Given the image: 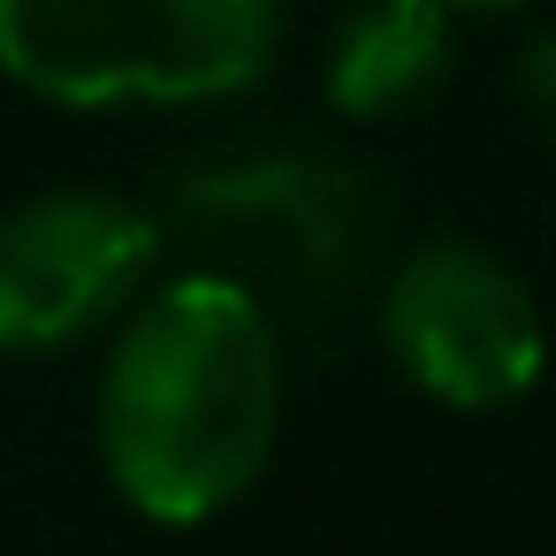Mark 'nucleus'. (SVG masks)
Wrapping results in <instances>:
<instances>
[{
	"label": "nucleus",
	"mask_w": 556,
	"mask_h": 556,
	"mask_svg": "<svg viewBox=\"0 0 556 556\" xmlns=\"http://www.w3.org/2000/svg\"><path fill=\"white\" fill-rule=\"evenodd\" d=\"M100 465L153 526H206L244 503L282 434V336L229 275L153 282L100 366Z\"/></svg>",
	"instance_id": "f257e3e1"
},
{
	"label": "nucleus",
	"mask_w": 556,
	"mask_h": 556,
	"mask_svg": "<svg viewBox=\"0 0 556 556\" xmlns=\"http://www.w3.org/2000/svg\"><path fill=\"white\" fill-rule=\"evenodd\" d=\"M510 92L526 100V115L556 138V31H533L510 62Z\"/></svg>",
	"instance_id": "0eeeda50"
},
{
	"label": "nucleus",
	"mask_w": 556,
	"mask_h": 556,
	"mask_svg": "<svg viewBox=\"0 0 556 556\" xmlns=\"http://www.w3.org/2000/svg\"><path fill=\"white\" fill-rule=\"evenodd\" d=\"M168 229L115 191H39L0 214V351L39 358L130 320L161 282Z\"/></svg>",
	"instance_id": "20e7f679"
},
{
	"label": "nucleus",
	"mask_w": 556,
	"mask_h": 556,
	"mask_svg": "<svg viewBox=\"0 0 556 556\" xmlns=\"http://www.w3.org/2000/svg\"><path fill=\"white\" fill-rule=\"evenodd\" d=\"M161 229L199 244L206 275H229L252 298L260 282H351L366 252V191L343 161L252 153L199 168Z\"/></svg>",
	"instance_id": "39448f33"
},
{
	"label": "nucleus",
	"mask_w": 556,
	"mask_h": 556,
	"mask_svg": "<svg viewBox=\"0 0 556 556\" xmlns=\"http://www.w3.org/2000/svg\"><path fill=\"white\" fill-rule=\"evenodd\" d=\"M457 77V9L442 0H343L320 54V92L343 123H412Z\"/></svg>",
	"instance_id": "423d86ee"
},
{
	"label": "nucleus",
	"mask_w": 556,
	"mask_h": 556,
	"mask_svg": "<svg viewBox=\"0 0 556 556\" xmlns=\"http://www.w3.org/2000/svg\"><path fill=\"white\" fill-rule=\"evenodd\" d=\"M442 9H457V16H503V9H526V0H442Z\"/></svg>",
	"instance_id": "6e6552de"
},
{
	"label": "nucleus",
	"mask_w": 556,
	"mask_h": 556,
	"mask_svg": "<svg viewBox=\"0 0 556 556\" xmlns=\"http://www.w3.org/2000/svg\"><path fill=\"white\" fill-rule=\"evenodd\" d=\"M290 0H0V77L47 108H206L252 92Z\"/></svg>",
	"instance_id": "f03ea898"
},
{
	"label": "nucleus",
	"mask_w": 556,
	"mask_h": 556,
	"mask_svg": "<svg viewBox=\"0 0 556 556\" xmlns=\"http://www.w3.org/2000/svg\"><path fill=\"white\" fill-rule=\"evenodd\" d=\"M381 343L396 374L442 412H503L548 366L541 298L503 252L472 237H427L389 267Z\"/></svg>",
	"instance_id": "7ed1b4c3"
}]
</instances>
